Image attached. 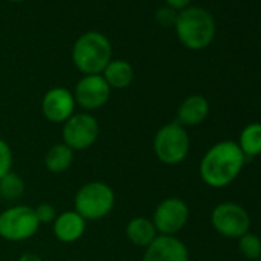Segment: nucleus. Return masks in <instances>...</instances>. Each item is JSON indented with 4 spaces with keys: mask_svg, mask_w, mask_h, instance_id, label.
<instances>
[{
    "mask_svg": "<svg viewBox=\"0 0 261 261\" xmlns=\"http://www.w3.org/2000/svg\"><path fill=\"white\" fill-rule=\"evenodd\" d=\"M75 98L72 91L62 86L48 89L42 98L43 117L56 124H63L69 117L75 114Z\"/></svg>",
    "mask_w": 261,
    "mask_h": 261,
    "instance_id": "nucleus-11",
    "label": "nucleus"
},
{
    "mask_svg": "<svg viewBox=\"0 0 261 261\" xmlns=\"http://www.w3.org/2000/svg\"><path fill=\"white\" fill-rule=\"evenodd\" d=\"M238 148L246 159H255L261 155V123L246 124L238 136Z\"/></svg>",
    "mask_w": 261,
    "mask_h": 261,
    "instance_id": "nucleus-18",
    "label": "nucleus"
},
{
    "mask_svg": "<svg viewBox=\"0 0 261 261\" xmlns=\"http://www.w3.org/2000/svg\"><path fill=\"white\" fill-rule=\"evenodd\" d=\"M112 60V45L98 31L82 34L72 46V63L83 75L101 74Z\"/></svg>",
    "mask_w": 261,
    "mask_h": 261,
    "instance_id": "nucleus-3",
    "label": "nucleus"
},
{
    "mask_svg": "<svg viewBox=\"0 0 261 261\" xmlns=\"http://www.w3.org/2000/svg\"><path fill=\"white\" fill-rule=\"evenodd\" d=\"M247 159L237 142L223 140L212 145L200 160L198 174L201 181L214 189L229 186L241 174Z\"/></svg>",
    "mask_w": 261,
    "mask_h": 261,
    "instance_id": "nucleus-1",
    "label": "nucleus"
},
{
    "mask_svg": "<svg viewBox=\"0 0 261 261\" xmlns=\"http://www.w3.org/2000/svg\"><path fill=\"white\" fill-rule=\"evenodd\" d=\"M134 75L133 65L120 59H112L101 72V77L111 89H126L134 82Z\"/></svg>",
    "mask_w": 261,
    "mask_h": 261,
    "instance_id": "nucleus-16",
    "label": "nucleus"
},
{
    "mask_svg": "<svg viewBox=\"0 0 261 261\" xmlns=\"http://www.w3.org/2000/svg\"><path fill=\"white\" fill-rule=\"evenodd\" d=\"M86 223L88 221L74 209L63 211L62 214H57L56 220L53 221L54 237L65 244L75 243L85 235Z\"/></svg>",
    "mask_w": 261,
    "mask_h": 261,
    "instance_id": "nucleus-13",
    "label": "nucleus"
},
{
    "mask_svg": "<svg viewBox=\"0 0 261 261\" xmlns=\"http://www.w3.org/2000/svg\"><path fill=\"white\" fill-rule=\"evenodd\" d=\"M177 16H178V11L169 8V7H162L155 13V20L159 25H162L165 28H171V27H175Z\"/></svg>",
    "mask_w": 261,
    "mask_h": 261,
    "instance_id": "nucleus-23",
    "label": "nucleus"
},
{
    "mask_svg": "<svg viewBox=\"0 0 261 261\" xmlns=\"http://www.w3.org/2000/svg\"><path fill=\"white\" fill-rule=\"evenodd\" d=\"M25 180L14 171L7 174L4 178H0V198L7 201L19 200L25 194Z\"/></svg>",
    "mask_w": 261,
    "mask_h": 261,
    "instance_id": "nucleus-19",
    "label": "nucleus"
},
{
    "mask_svg": "<svg viewBox=\"0 0 261 261\" xmlns=\"http://www.w3.org/2000/svg\"><path fill=\"white\" fill-rule=\"evenodd\" d=\"M34 212H36V217H37L40 226L42 224H51L56 220V217H57V211H56V207L51 203H40V204H37L34 207Z\"/></svg>",
    "mask_w": 261,
    "mask_h": 261,
    "instance_id": "nucleus-22",
    "label": "nucleus"
},
{
    "mask_svg": "<svg viewBox=\"0 0 261 261\" xmlns=\"http://www.w3.org/2000/svg\"><path fill=\"white\" fill-rule=\"evenodd\" d=\"M174 28L180 43L191 51L207 48L217 31L214 16L201 7H188L180 11Z\"/></svg>",
    "mask_w": 261,
    "mask_h": 261,
    "instance_id": "nucleus-2",
    "label": "nucleus"
},
{
    "mask_svg": "<svg viewBox=\"0 0 261 261\" xmlns=\"http://www.w3.org/2000/svg\"><path fill=\"white\" fill-rule=\"evenodd\" d=\"M74 162V151L68 148L65 143L53 145L45 154V168L51 174H63L66 172Z\"/></svg>",
    "mask_w": 261,
    "mask_h": 261,
    "instance_id": "nucleus-17",
    "label": "nucleus"
},
{
    "mask_svg": "<svg viewBox=\"0 0 261 261\" xmlns=\"http://www.w3.org/2000/svg\"><path fill=\"white\" fill-rule=\"evenodd\" d=\"M100 136L98 120L89 112H75L62 127V143L74 152L86 151L95 145Z\"/></svg>",
    "mask_w": 261,
    "mask_h": 261,
    "instance_id": "nucleus-7",
    "label": "nucleus"
},
{
    "mask_svg": "<svg viewBox=\"0 0 261 261\" xmlns=\"http://www.w3.org/2000/svg\"><path fill=\"white\" fill-rule=\"evenodd\" d=\"M211 224L218 235L238 240L246 232H249L250 217L241 204L233 201H223L212 209Z\"/></svg>",
    "mask_w": 261,
    "mask_h": 261,
    "instance_id": "nucleus-8",
    "label": "nucleus"
},
{
    "mask_svg": "<svg viewBox=\"0 0 261 261\" xmlns=\"http://www.w3.org/2000/svg\"><path fill=\"white\" fill-rule=\"evenodd\" d=\"M111 91L112 89L108 86L101 74H95V75H83L77 82L72 94L75 98V105H79L82 109L89 112L103 108L109 101Z\"/></svg>",
    "mask_w": 261,
    "mask_h": 261,
    "instance_id": "nucleus-10",
    "label": "nucleus"
},
{
    "mask_svg": "<svg viewBox=\"0 0 261 261\" xmlns=\"http://www.w3.org/2000/svg\"><path fill=\"white\" fill-rule=\"evenodd\" d=\"M14 154L8 142L0 139V178H4L7 174L13 171Z\"/></svg>",
    "mask_w": 261,
    "mask_h": 261,
    "instance_id": "nucleus-21",
    "label": "nucleus"
},
{
    "mask_svg": "<svg viewBox=\"0 0 261 261\" xmlns=\"http://www.w3.org/2000/svg\"><path fill=\"white\" fill-rule=\"evenodd\" d=\"M211 106L204 95L192 94L186 97L177 109V123L183 127H195L201 124L209 115Z\"/></svg>",
    "mask_w": 261,
    "mask_h": 261,
    "instance_id": "nucleus-14",
    "label": "nucleus"
},
{
    "mask_svg": "<svg viewBox=\"0 0 261 261\" xmlns=\"http://www.w3.org/2000/svg\"><path fill=\"white\" fill-rule=\"evenodd\" d=\"M40 227L34 207L14 204L0 212V238L20 243L33 238Z\"/></svg>",
    "mask_w": 261,
    "mask_h": 261,
    "instance_id": "nucleus-6",
    "label": "nucleus"
},
{
    "mask_svg": "<svg viewBox=\"0 0 261 261\" xmlns=\"http://www.w3.org/2000/svg\"><path fill=\"white\" fill-rule=\"evenodd\" d=\"M165 2H166V7H169V8L180 13V11H183L185 8H188L191 5L192 0H165Z\"/></svg>",
    "mask_w": 261,
    "mask_h": 261,
    "instance_id": "nucleus-24",
    "label": "nucleus"
},
{
    "mask_svg": "<svg viewBox=\"0 0 261 261\" xmlns=\"http://www.w3.org/2000/svg\"><path fill=\"white\" fill-rule=\"evenodd\" d=\"M115 204V192L105 181H88L74 195V211L86 221L108 217Z\"/></svg>",
    "mask_w": 261,
    "mask_h": 261,
    "instance_id": "nucleus-5",
    "label": "nucleus"
},
{
    "mask_svg": "<svg viewBox=\"0 0 261 261\" xmlns=\"http://www.w3.org/2000/svg\"><path fill=\"white\" fill-rule=\"evenodd\" d=\"M124 232L130 243L137 247H143V249H146L159 237V232H157L152 220L148 217H142V215L130 218L126 224Z\"/></svg>",
    "mask_w": 261,
    "mask_h": 261,
    "instance_id": "nucleus-15",
    "label": "nucleus"
},
{
    "mask_svg": "<svg viewBox=\"0 0 261 261\" xmlns=\"http://www.w3.org/2000/svg\"><path fill=\"white\" fill-rule=\"evenodd\" d=\"M142 261H189V250L178 237L159 235L145 249Z\"/></svg>",
    "mask_w": 261,
    "mask_h": 261,
    "instance_id": "nucleus-12",
    "label": "nucleus"
},
{
    "mask_svg": "<svg viewBox=\"0 0 261 261\" xmlns=\"http://www.w3.org/2000/svg\"><path fill=\"white\" fill-rule=\"evenodd\" d=\"M238 250L240 253L250 261H258L261 258V237L253 232H246L238 240Z\"/></svg>",
    "mask_w": 261,
    "mask_h": 261,
    "instance_id": "nucleus-20",
    "label": "nucleus"
},
{
    "mask_svg": "<svg viewBox=\"0 0 261 261\" xmlns=\"http://www.w3.org/2000/svg\"><path fill=\"white\" fill-rule=\"evenodd\" d=\"M258 261H261V258H259V259H258Z\"/></svg>",
    "mask_w": 261,
    "mask_h": 261,
    "instance_id": "nucleus-27",
    "label": "nucleus"
},
{
    "mask_svg": "<svg viewBox=\"0 0 261 261\" xmlns=\"http://www.w3.org/2000/svg\"><path fill=\"white\" fill-rule=\"evenodd\" d=\"M11 2H17V4H20V2H25V0H11Z\"/></svg>",
    "mask_w": 261,
    "mask_h": 261,
    "instance_id": "nucleus-26",
    "label": "nucleus"
},
{
    "mask_svg": "<svg viewBox=\"0 0 261 261\" xmlns=\"http://www.w3.org/2000/svg\"><path fill=\"white\" fill-rule=\"evenodd\" d=\"M152 149L157 160L163 165L177 166L183 163L191 151L188 129L177 121L163 124L154 136Z\"/></svg>",
    "mask_w": 261,
    "mask_h": 261,
    "instance_id": "nucleus-4",
    "label": "nucleus"
},
{
    "mask_svg": "<svg viewBox=\"0 0 261 261\" xmlns=\"http://www.w3.org/2000/svg\"><path fill=\"white\" fill-rule=\"evenodd\" d=\"M17 261H43L42 256H39L37 253H33V252H25L19 256Z\"/></svg>",
    "mask_w": 261,
    "mask_h": 261,
    "instance_id": "nucleus-25",
    "label": "nucleus"
},
{
    "mask_svg": "<svg viewBox=\"0 0 261 261\" xmlns=\"http://www.w3.org/2000/svg\"><path fill=\"white\" fill-rule=\"evenodd\" d=\"M189 215H191L189 206L183 198L168 197L157 204L151 220L159 235L177 237V233L181 232L188 224Z\"/></svg>",
    "mask_w": 261,
    "mask_h": 261,
    "instance_id": "nucleus-9",
    "label": "nucleus"
}]
</instances>
